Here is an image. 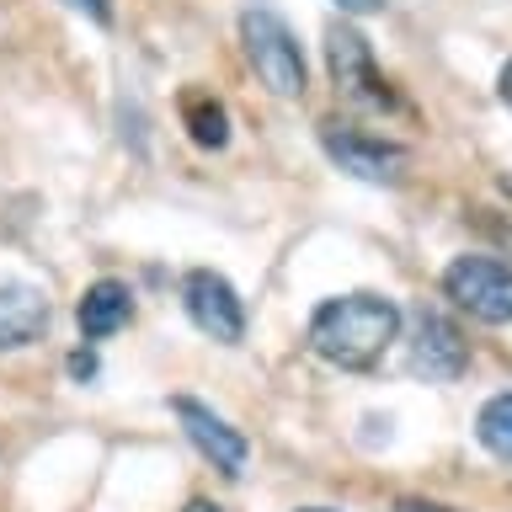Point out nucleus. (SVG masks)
<instances>
[{
  "mask_svg": "<svg viewBox=\"0 0 512 512\" xmlns=\"http://www.w3.org/2000/svg\"><path fill=\"white\" fill-rule=\"evenodd\" d=\"M400 336V304L384 294H342L310 315V347L331 368H374Z\"/></svg>",
  "mask_w": 512,
  "mask_h": 512,
  "instance_id": "nucleus-1",
  "label": "nucleus"
},
{
  "mask_svg": "<svg viewBox=\"0 0 512 512\" xmlns=\"http://www.w3.org/2000/svg\"><path fill=\"white\" fill-rule=\"evenodd\" d=\"M240 43H246V64L272 96H283V102L304 96V86H310L304 48L294 38V27H288L272 6H246L240 11Z\"/></svg>",
  "mask_w": 512,
  "mask_h": 512,
  "instance_id": "nucleus-2",
  "label": "nucleus"
},
{
  "mask_svg": "<svg viewBox=\"0 0 512 512\" xmlns=\"http://www.w3.org/2000/svg\"><path fill=\"white\" fill-rule=\"evenodd\" d=\"M320 150H326L336 166L358 182H374V187H400L411 171V150L384 134H368L363 123L352 118H320Z\"/></svg>",
  "mask_w": 512,
  "mask_h": 512,
  "instance_id": "nucleus-3",
  "label": "nucleus"
},
{
  "mask_svg": "<svg viewBox=\"0 0 512 512\" xmlns=\"http://www.w3.org/2000/svg\"><path fill=\"white\" fill-rule=\"evenodd\" d=\"M443 294L486 326H512V262L486 251H464L443 267Z\"/></svg>",
  "mask_w": 512,
  "mask_h": 512,
  "instance_id": "nucleus-4",
  "label": "nucleus"
},
{
  "mask_svg": "<svg viewBox=\"0 0 512 512\" xmlns=\"http://www.w3.org/2000/svg\"><path fill=\"white\" fill-rule=\"evenodd\" d=\"M326 64H331V80H336V91H342L347 102L374 107V112H395L400 107L395 86L379 75V64H374V48H368V38L352 22H331L326 27Z\"/></svg>",
  "mask_w": 512,
  "mask_h": 512,
  "instance_id": "nucleus-5",
  "label": "nucleus"
},
{
  "mask_svg": "<svg viewBox=\"0 0 512 512\" xmlns=\"http://www.w3.org/2000/svg\"><path fill=\"white\" fill-rule=\"evenodd\" d=\"M182 304H187V320L198 326L203 336H214V342L235 347L240 336H246V304H240L235 283L224 278L214 267H192L182 278Z\"/></svg>",
  "mask_w": 512,
  "mask_h": 512,
  "instance_id": "nucleus-6",
  "label": "nucleus"
},
{
  "mask_svg": "<svg viewBox=\"0 0 512 512\" xmlns=\"http://www.w3.org/2000/svg\"><path fill=\"white\" fill-rule=\"evenodd\" d=\"M406 363H411L416 379L448 384V379H459L464 368H470V342H464V331L443 310H422V315H416V326H411Z\"/></svg>",
  "mask_w": 512,
  "mask_h": 512,
  "instance_id": "nucleus-7",
  "label": "nucleus"
},
{
  "mask_svg": "<svg viewBox=\"0 0 512 512\" xmlns=\"http://www.w3.org/2000/svg\"><path fill=\"white\" fill-rule=\"evenodd\" d=\"M171 411H176V422H182V432L192 438V448H198V454L214 464V470H224L230 480L246 470V459H251L246 432L230 427L214 406H203V400H192V395H176V400H171Z\"/></svg>",
  "mask_w": 512,
  "mask_h": 512,
  "instance_id": "nucleus-8",
  "label": "nucleus"
},
{
  "mask_svg": "<svg viewBox=\"0 0 512 512\" xmlns=\"http://www.w3.org/2000/svg\"><path fill=\"white\" fill-rule=\"evenodd\" d=\"M48 331V299L38 283L0 278V352L32 347Z\"/></svg>",
  "mask_w": 512,
  "mask_h": 512,
  "instance_id": "nucleus-9",
  "label": "nucleus"
},
{
  "mask_svg": "<svg viewBox=\"0 0 512 512\" xmlns=\"http://www.w3.org/2000/svg\"><path fill=\"white\" fill-rule=\"evenodd\" d=\"M75 320H80V336H86V342H107L112 331H123L128 320H134V294H128V283H118V278L91 283L75 304Z\"/></svg>",
  "mask_w": 512,
  "mask_h": 512,
  "instance_id": "nucleus-10",
  "label": "nucleus"
},
{
  "mask_svg": "<svg viewBox=\"0 0 512 512\" xmlns=\"http://www.w3.org/2000/svg\"><path fill=\"white\" fill-rule=\"evenodd\" d=\"M182 123L198 150H224L230 144V118H224V102H214L208 91H187L182 96Z\"/></svg>",
  "mask_w": 512,
  "mask_h": 512,
  "instance_id": "nucleus-11",
  "label": "nucleus"
},
{
  "mask_svg": "<svg viewBox=\"0 0 512 512\" xmlns=\"http://www.w3.org/2000/svg\"><path fill=\"white\" fill-rule=\"evenodd\" d=\"M475 438L486 443L496 459L512 464V390L491 395L486 406H480V416H475Z\"/></svg>",
  "mask_w": 512,
  "mask_h": 512,
  "instance_id": "nucleus-12",
  "label": "nucleus"
},
{
  "mask_svg": "<svg viewBox=\"0 0 512 512\" xmlns=\"http://www.w3.org/2000/svg\"><path fill=\"white\" fill-rule=\"evenodd\" d=\"M70 6H75V11H86L96 27H112V6H107V0H70Z\"/></svg>",
  "mask_w": 512,
  "mask_h": 512,
  "instance_id": "nucleus-13",
  "label": "nucleus"
},
{
  "mask_svg": "<svg viewBox=\"0 0 512 512\" xmlns=\"http://www.w3.org/2000/svg\"><path fill=\"white\" fill-rule=\"evenodd\" d=\"M70 374H75V379H91V374H96V352H91V347L70 352Z\"/></svg>",
  "mask_w": 512,
  "mask_h": 512,
  "instance_id": "nucleus-14",
  "label": "nucleus"
},
{
  "mask_svg": "<svg viewBox=\"0 0 512 512\" xmlns=\"http://www.w3.org/2000/svg\"><path fill=\"white\" fill-rule=\"evenodd\" d=\"M347 16H368V11H384V0H336Z\"/></svg>",
  "mask_w": 512,
  "mask_h": 512,
  "instance_id": "nucleus-15",
  "label": "nucleus"
},
{
  "mask_svg": "<svg viewBox=\"0 0 512 512\" xmlns=\"http://www.w3.org/2000/svg\"><path fill=\"white\" fill-rule=\"evenodd\" d=\"M496 96H502V107L512 112V59L502 64V80H496Z\"/></svg>",
  "mask_w": 512,
  "mask_h": 512,
  "instance_id": "nucleus-16",
  "label": "nucleus"
},
{
  "mask_svg": "<svg viewBox=\"0 0 512 512\" xmlns=\"http://www.w3.org/2000/svg\"><path fill=\"white\" fill-rule=\"evenodd\" d=\"M395 512H448L438 502H416V496H406V502H395Z\"/></svg>",
  "mask_w": 512,
  "mask_h": 512,
  "instance_id": "nucleus-17",
  "label": "nucleus"
},
{
  "mask_svg": "<svg viewBox=\"0 0 512 512\" xmlns=\"http://www.w3.org/2000/svg\"><path fill=\"white\" fill-rule=\"evenodd\" d=\"M182 512H230V507H219V502H208V496H192V502Z\"/></svg>",
  "mask_w": 512,
  "mask_h": 512,
  "instance_id": "nucleus-18",
  "label": "nucleus"
},
{
  "mask_svg": "<svg viewBox=\"0 0 512 512\" xmlns=\"http://www.w3.org/2000/svg\"><path fill=\"white\" fill-rule=\"evenodd\" d=\"M299 512H331V507H299Z\"/></svg>",
  "mask_w": 512,
  "mask_h": 512,
  "instance_id": "nucleus-19",
  "label": "nucleus"
}]
</instances>
